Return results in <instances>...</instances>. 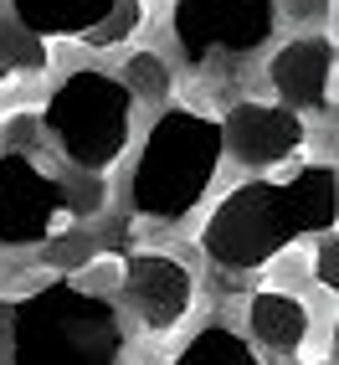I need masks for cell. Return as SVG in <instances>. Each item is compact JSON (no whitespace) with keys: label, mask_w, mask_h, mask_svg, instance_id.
Instances as JSON below:
<instances>
[{"label":"cell","mask_w":339,"mask_h":365,"mask_svg":"<svg viewBox=\"0 0 339 365\" xmlns=\"http://www.w3.org/2000/svg\"><path fill=\"white\" fill-rule=\"evenodd\" d=\"M339 216V175L329 160L293 170L288 180L231 185L201 227V252L221 273H257L298 237H329Z\"/></svg>","instance_id":"cell-1"},{"label":"cell","mask_w":339,"mask_h":365,"mask_svg":"<svg viewBox=\"0 0 339 365\" xmlns=\"http://www.w3.org/2000/svg\"><path fill=\"white\" fill-rule=\"evenodd\" d=\"M124 319L83 283L52 278L11 304V365H118Z\"/></svg>","instance_id":"cell-2"},{"label":"cell","mask_w":339,"mask_h":365,"mask_svg":"<svg viewBox=\"0 0 339 365\" xmlns=\"http://www.w3.org/2000/svg\"><path fill=\"white\" fill-rule=\"evenodd\" d=\"M221 124L201 108H165L129 175V206L150 222H185L221 170Z\"/></svg>","instance_id":"cell-3"},{"label":"cell","mask_w":339,"mask_h":365,"mask_svg":"<svg viewBox=\"0 0 339 365\" xmlns=\"http://www.w3.org/2000/svg\"><path fill=\"white\" fill-rule=\"evenodd\" d=\"M36 124L78 175H108L134 139V98L113 72L78 67L52 88Z\"/></svg>","instance_id":"cell-4"},{"label":"cell","mask_w":339,"mask_h":365,"mask_svg":"<svg viewBox=\"0 0 339 365\" xmlns=\"http://www.w3.org/2000/svg\"><path fill=\"white\" fill-rule=\"evenodd\" d=\"M103 185L93 175H57L31 150H0V247H36L67 216L98 211Z\"/></svg>","instance_id":"cell-5"},{"label":"cell","mask_w":339,"mask_h":365,"mask_svg":"<svg viewBox=\"0 0 339 365\" xmlns=\"http://www.w3.org/2000/svg\"><path fill=\"white\" fill-rule=\"evenodd\" d=\"M170 31L190 67L252 57L278 31V0H175Z\"/></svg>","instance_id":"cell-6"},{"label":"cell","mask_w":339,"mask_h":365,"mask_svg":"<svg viewBox=\"0 0 339 365\" xmlns=\"http://www.w3.org/2000/svg\"><path fill=\"white\" fill-rule=\"evenodd\" d=\"M221 124V155H231V165L241 170H273L283 160H293L303 144H308V124L303 113L283 108V103H257V98H241L226 108Z\"/></svg>","instance_id":"cell-7"},{"label":"cell","mask_w":339,"mask_h":365,"mask_svg":"<svg viewBox=\"0 0 339 365\" xmlns=\"http://www.w3.org/2000/svg\"><path fill=\"white\" fill-rule=\"evenodd\" d=\"M118 283H124L129 314L155 334L175 329L190 314V304H196V273L170 252H134L124 262V278Z\"/></svg>","instance_id":"cell-8"},{"label":"cell","mask_w":339,"mask_h":365,"mask_svg":"<svg viewBox=\"0 0 339 365\" xmlns=\"http://www.w3.org/2000/svg\"><path fill=\"white\" fill-rule=\"evenodd\" d=\"M273 93L293 113H324L334 88V41L329 36H293L268 62Z\"/></svg>","instance_id":"cell-9"},{"label":"cell","mask_w":339,"mask_h":365,"mask_svg":"<svg viewBox=\"0 0 339 365\" xmlns=\"http://www.w3.org/2000/svg\"><path fill=\"white\" fill-rule=\"evenodd\" d=\"M308 329H313V319H308L303 299L283 294V288H262V294L247 299V345L257 355H283V360L298 355L308 345Z\"/></svg>","instance_id":"cell-10"},{"label":"cell","mask_w":339,"mask_h":365,"mask_svg":"<svg viewBox=\"0 0 339 365\" xmlns=\"http://www.w3.org/2000/svg\"><path fill=\"white\" fill-rule=\"evenodd\" d=\"M113 0H11V21L36 41L46 36H88L108 16Z\"/></svg>","instance_id":"cell-11"},{"label":"cell","mask_w":339,"mask_h":365,"mask_svg":"<svg viewBox=\"0 0 339 365\" xmlns=\"http://www.w3.org/2000/svg\"><path fill=\"white\" fill-rule=\"evenodd\" d=\"M170 365H262V355L247 345V334H236L226 324H206L175 350Z\"/></svg>","instance_id":"cell-12"},{"label":"cell","mask_w":339,"mask_h":365,"mask_svg":"<svg viewBox=\"0 0 339 365\" xmlns=\"http://www.w3.org/2000/svg\"><path fill=\"white\" fill-rule=\"evenodd\" d=\"M118 83L129 88V98L139 103H160V98H170V88H175V78H170V67H165V57L160 52H134L129 62H124V72H118Z\"/></svg>","instance_id":"cell-13"},{"label":"cell","mask_w":339,"mask_h":365,"mask_svg":"<svg viewBox=\"0 0 339 365\" xmlns=\"http://www.w3.org/2000/svg\"><path fill=\"white\" fill-rule=\"evenodd\" d=\"M139 21H144V0H113L108 16H103V21H98V26H93L83 41H88V46H103V52H108V46L129 41V36L139 31Z\"/></svg>","instance_id":"cell-14"},{"label":"cell","mask_w":339,"mask_h":365,"mask_svg":"<svg viewBox=\"0 0 339 365\" xmlns=\"http://www.w3.org/2000/svg\"><path fill=\"white\" fill-rule=\"evenodd\" d=\"M41 62H46L41 41L31 31H21L16 21H0V78H6V72H31Z\"/></svg>","instance_id":"cell-15"},{"label":"cell","mask_w":339,"mask_h":365,"mask_svg":"<svg viewBox=\"0 0 339 365\" xmlns=\"http://www.w3.org/2000/svg\"><path fill=\"white\" fill-rule=\"evenodd\" d=\"M334 262H339V247H334V237H329L324 247H319V283L329 288V294L339 288V278H334Z\"/></svg>","instance_id":"cell-16"},{"label":"cell","mask_w":339,"mask_h":365,"mask_svg":"<svg viewBox=\"0 0 339 365\" xmlns=\"http://www.w3.org/2000/svg\"><path fill=\"white\" fill-rule=\"evenodd\" d=\"M329 0H293V16H324Z\"/></svg>","instance_id":"cell-17"}]
</instances>
